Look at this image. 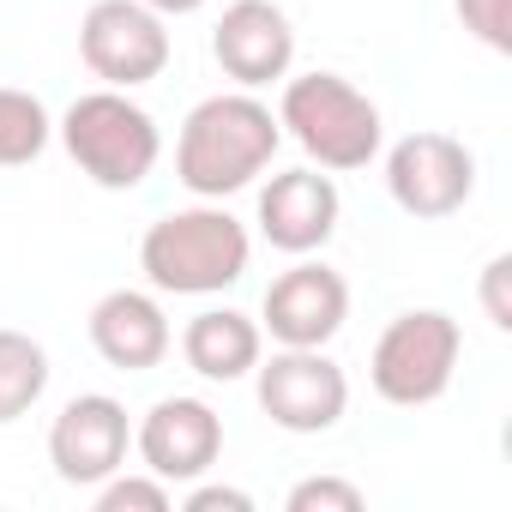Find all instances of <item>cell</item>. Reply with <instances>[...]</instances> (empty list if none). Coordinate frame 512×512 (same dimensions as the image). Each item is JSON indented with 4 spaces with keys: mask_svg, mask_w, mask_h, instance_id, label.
<instances>
[{
    "mask_svg": "<svg viewBox=\"0 0 512 512\" xmlns=\"http://www.w3.org/2000/svg\"><path fill=\"white\" fill-rule=\"evenodd\" d=\"M278 145H284V127L260 97L253 91H217V97L193 103V115L181 121L175 181L193 199H229L253 175L272 169Z\"/></svg>",
    "mask_w": 512,
    "mask_h": 512,
    "instance_id": "cell-1",
    "label": "cell"
},
{
    "mask_svg": "<svg viewBox=\"0 0 512 512\" xmlns=\"http://www.w3.org/2000/svg\"><path fill=\"white\" fill-rule=\"evenodd\" d=\"M247 260H253L247 223L211 199L157 217L139 241V272L163 296H223L229 284H241Z\"/></svg>",
    "mask_w": 512,
    "mask_h": 512,
    "instance_id": "cell-2",
    "label": "cell"
},
{
    "mask_svg": "<svg viewBox=\"0 0 512 512\" xmlns=\"http://www.w3.org/2000/svg\"><path fill=\"white\" fill-rule=\"evenodd\" d=\"M278 127L320 163V169H368L380 157V109L368 91H356L344 73H302L284 85Z\"/></svg>",
    "mask_w": 512,
    "mask_h": 512,
    "instance_id": "cell-3",
    "label": "cell"
},
{
    "mask_svg": "<svg viewBox=\"0 0 512 512\" xmlns=\"http://www.w3.org/2000/svg\"><path fill=\"white\" fill-rule=\"evenodd\" d=\"M61 145L109 193H133L157 169V157H163V133H157L151 109H139L115 85L73 97V109L61 115Z\"/></svg>",
    "mask_w": 512,
    "mask_h": 512,
    "instance_id": "cell-4",
    "label": "cell"
},
{
    "mask_svg": "<svg viewBox=\"0 0 512 512\" xmlns=\"http://www.w3.org/2000/svg\"><path fill=\"white\" fill-rule=\"evenodd\" d=\"M458 350H464V332H458L452 314H440V308H410V314H398V320L380 332V344H374V356H368V380H374V392H380L386 404L422 410V404L446 398V386H452V374H458Z\"/></svg>",
    "mask_w": 512,
    "mask_h": 512,
    "instance_id": "cell-5",
    "label": "cell"
},
{
    "mask_svg": "<svg viewBox=\"0 0 512 512\" xmlns=\"http://www.w3.org/2000/svg\"><path fill=\"white\" fill-rule=\"evenodd\" d=\"M79 61L115 91L151 85L169 67L163 13H151L145 0H97L85 13V25H79Z\"/></svg>",
    "mask_w": 512,
    "mask_h": 512,
    "instance_id": "cell-6",
    "label": "cell"
},
{
    "mask_svg": "<svg viewBox=\"0 0 512 512\" xmlns=\"http://www.w3.org/2000/svg\"><path fill=\"white\" fill-rule=\"evenodd\" d=\"M386 193L404 217H452L476 193V157L452 133H410L386 151Z\"/></svg>",
    "mask_w": 512,
    "mask_h": 512,
    "instance_id": "cell-7",
    "label": "cell"
},
{
    "mask_svg": "<svg viewBox=\"0 0 512 512\" xmlns=\"http://www.w3.org/2000/svg\"><path fill=\"white\" fill-rule=\"evenodd\" d=\"M260 374V410L284 434H326L350 410V380L326 350H278Z\"/></svg>",
    "mask_w": 512,
    "mask_h": 512,
    "instance_id": "cell-8",
    "label": "cell"
},
{
    "mask_svg": "<svg viewBox=\"0 0 512 512\" xmlns=\"http://www.w3.org/2000/svg\"><path fill=\"white\" fill-rule=\"evenodd\" d=\"M133 446V422L109 392H79L61 404L55 428H49V464L67 488H97L127 464Z\"/></svg>",
    "mask_w": 512,
    "mask_h": 512,
    "instance_id": "cell-9",
    "label": "cell"
},
{
    "mask_svg": "<svg viewBox=\"0 0 512 512\" xmlns=\"http://www.w3.org/2000/svg\"><path fill=\"white\" fill-rule=\"evenodd\" d=\"M260 320H266V332L284 350H326L344 332V320H350V284L332 266H320V260L302 253V266L272 278Z\"/></svg>",
    "mask_w": 512,
    "mask_h": 512,
    "instance_id": "cell-10",
    "label": "cell"
},
{
    "mask_svg": "<svg viewBox=\"0 0 512 512\" xmlns=\"http://www.w3.org/2000/svg\"><path fill=\"white\" fill-rule=\"evenodd\" d=\"M133 446H139V458H145L151 476H163V482H199L223 458V416L205 398L175 392V398H157L145 410Z\"/></svg>",
    "mask_w": 512,
    "mask_h": 512,
    "instance_id": "cell-11",
    "label": "cell"
},
{
    "mask_svg": "<svg viewBox=\"0 0 512 512\" xmlns=\"http://www.w3.org/2000/svg\"><path fill=\"white\" fill-rule=\"evenodd\" d=\"M211 55H217V67L241 91H260L272 79H290V61H296L290 13L272 7V0H229L217 31H211Z\"/></svg>",
    "mask_w": 512,
    "mask_h": 512,
    "instance_id": "cell-12",
    "label": "cell"
},
{
    "mask_svg": "<svg viewBox=\"0 0 512 512\" xmlns=\"http://www.w3.org/2000/svg\"><path fill=\"white\" fill-rule=\"evenodd\" d=\"M338 211H344V199H338L332 175H320V169H284L260 193V235L278 253H296V260H302V253H320L338 235Z\"/></svg>",
    "mask_w": 512,
    "mask_h": 512,
    "instance_id": "cell-13",
    "label": "cell"
},
{
    "mask_svg": "<svg viewBox=\"0 0 512 512\" xmlns=\"http://www.w3.org/2000/svg\"><path fill=\"white\" fill-rule=\"evenodd\" d=\"M91 350L109 368H121V374H145V368H157L175 350V332H169V314L157 308V296L109 290L91 308Z\"/></svg>",
    "mask_w": 512,
    "mask_h": 512,
    "instance_id": "cell-14",
    "label": "cell"
},
{
    "mask_svg": "<svg viewBox=\"0 0 512 512\" xmlns=\"http://www.w3.org/2000/svg\"><path fill=\"white\" fill-rule=\"evenodd\" d=\"M260 344H266V332L253 326L247 314H235V308H205V314H193L187 332H181L187 368H193L199 380H223V386L260 368Z\"/></svg>",
    "mask_w": 512,
    "mask_h": 512,
    "instance_id": "cell-15",
    "label": "cell"
},
{
    "mask_svg": "<svg viewBox=\"0 0 512 512\" xmlns=\"http://www.w3.org/2000/svg\"><path fill=\"white\" fill-rule=\"evenodd\" d=\"M43 392H49V350L31 332L0 326V428L31 416Z\"/></svg>",
    "mask_w": 512,
    "mask_h": 512,
    "instance_id": "cell-16",
    "label": "cell"
},
{
    "mask_svg": "<svg viewBox=\"0 0 512 512\" xmlns=\"http://www.w3.org/2000/svg\"><path fill=\"white\" fill-rule=\"evenodd\" d=\"M55 121L43 109V97L31 91H13V85H0V169H25L43 157Z\"/></svg>",
    "mask_w": 512,
    "mask_h": 512,
    "instance_id": "cell-17",
    "label": "cell"
},
{
    "mask_svg": "<svg viewBox=\"0 0 512 512\" xmlns=\"http://www.w3.org/2000/svg\"><path fill=\"white\" fill-rule=\"evenodd\" d=\"M175 506V494H169V482L163 476H109V482H97V512H169Z\"/></svg>",
    "mask_w": 512,
    "mask_h": 512,
    "instance_id": "cell-18",
    "label": "cell"
},
{
    "mask_svg": "<svg viewBox=\"0 0 512 512\" xmlns=\"http://www.w3.org/2000/svg\"><path fill=\"white\" fill-rule=\"evenodd\" d=\"M452 7H458L464 31H470L482 49L512 55V0H452Z\"/></svg>",
    "mask_w": 512,
    "mask_h": 512,
    "instance_id": "cell-19",
    "label": "cell"
},
{
    "mask_svg": "<svg viewBox=\"0 0 512 512\" xmlns=\"http://www.w3.org/2000/svg\"><path fill=\"white\" fill-rule=\"evenodd\" d=\"M284 506H290V512H362L368 500H362V488L344 482V476H308V482L290 488Z\"/></svg>",
    "mask_w": 512,
    "mask_h": 512,
    "instance_id": "cell-20",
    "label": "cell"
},
{
    "mask_svg": "<svg viewBox=\"0 0 512 512\" xmlns=\"http://www.w3.org/2000/svg\"><path fill=\"white\" fill-rule=\"evenodd\" d=\"M482 308L494 332H512V253H494L482 266Z\"/></svg>",
    "mask_w": 512,
    "mask_h": 512,
    "instance_id": "cell-21",
    "label": "cell"
},
{
    "mask_svg": "<svg viewBox=\"0 0 512 512\" xmlns=\"http://www.w3.org/2000/svg\"><path fill=\"white\" fill-rule=\"evenodd\" d=\"M187 512H253V494L223 488V482H205V488L187 494Z\"/></svg>",
    "mask_w": 512,
    "mask_h": 512,
    "instance_id": "cell-22",
    "label": "cell"
},
{
    "mask_svg": "<svg viewBox=\"0 0 512 512\" xmlns=\"http://www.w3.org/2000/svg\"><path fill=\"white\" fill-rule=\"evenodd\" d=\"M145 7H151V13H163V19H181V13H199L205 0H145Z\"/></svg>",
    "mask_w": 512,
    "mask_h": 512,
    "instance_id": "cell-23",
    "label": "cell"
}]
</instances>
